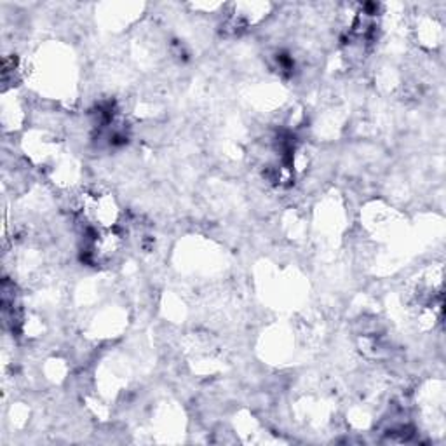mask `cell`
Segmentation results:
<instances>
[{
	"mask_svg": "<svg viewBox=\"0 0 446 446\" xmlns=\"http://www.w3.org/2000/svg\"><path fill=\"white\" fill-rule=\"evenodd\" d=\"M93 206H94L93 215H86V218H87V220H89V222L96 223V222H98V218H96V217H98V197H96V196L93 197ZM100 206H101V204H100ZM100 213H101V215H100V222H105V217H108V218H115V210H112V208H110V210H101Z\"/></svg>",
	"mask_w": 446,
	"mask_h": 446,
	"instance_id": "1",
	"label": "cell"
}]
</instances>
